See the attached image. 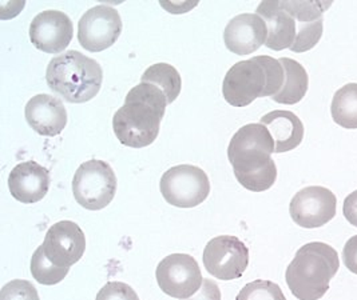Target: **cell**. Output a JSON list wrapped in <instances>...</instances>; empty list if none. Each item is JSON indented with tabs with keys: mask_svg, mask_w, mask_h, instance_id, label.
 I'll return each mask as SVG.
<instances>
[{
	"mask_svg": "<svg viewBox=\"0 0 357 300\" xmlns=\"http://www.w3.org/2000/svg\"><path fill=\"white\" fill-rule=\"evenodd\" d=\"M276 144L269 129L261 123L241 127L227 147V159L238 183L252 192L268 191L277 179L272 154Z\"/></svg>",
	"mask_w": 357,
	"mask_h": 300,
	"instance_id": "cell-1",
	"label": "cell"
},
{
	"mask_svg": "<svg viewBox=\"0 0 357 300\" xmlns=\"http://www.w3.org/2000/svg\"><path fill=\"white\" fill-rule=\"evenodd\" d=\"M167 97L158 87L139 83L125 97V104L114 113L113 129L121 144L144 148L153 144L160 134Z\"/></svg>",
	"mask_w": 357,
	"mask_h": 300,
	"instance_id": "cell-2",
	"label": "cell"
},
{
	"mask_svg": "<svg viewBox=\"0 0 357 300\" xmlns=\"http://www.w3.org/2000/svg\"><path fill=\"white\" fill-rule=\"evenodd\" d=\"M285 81V71L272 56L260 55L231 65L222 83V95L233 107H246L257 97H275Z\"/></svg>",
	"mask_w": 357,
	"mask_h": 300,
	"instance_id": "cell-3",
	"label": "cell"
},
{
	"mask_svg": "<svg viewBox=\"0 0 357 300\" xmlns=\"http://www.w3.org/2000/svg\"><path fill=\"white\" fill-rule=\"evenodd\" d=\"M340 269L337 251L323 242L303 246L285 272V281L298 300L321 299Z\"/></svg>",
	"mask_w": 357,
	"mask_h": 300,
	"instance_id": "cell-4",
	"label": "cell"
},
{
	"mask_svg": "<svg viewBox=\"0 0 357 300\" xmlns=\"http://www.w3.org/2000/svg\"><path fill=\"white\" fill-rule=\"evenodd\" d=\"M50 88L68 103H86L100 91L103 71L97 61L70 49L50 61L46 71Z\"/></svg>",
	"mask_w": 357,
	"mask_h": 300,
	"instance_id": "cell-5",
	"label": "cell"
},
{
	"mask_svg": "<svg viewBox=\"0 0 357 300\" xmlns=\"http://www.w3.org/2000/svg\"><path fill=\"white\" fill-rule=\"evenodd\" d=\"M73 194L78 205L99 211L113 202L116 176L107 161L89 160L82 163L73 179Z\"/></svg>",
	"mask_w": 357,
	"mask_h": 300,
	"instance_id": "cell-6",
	"label": "cell"
},
{
	"mask_svg": "<svg viewBox=\"0 0 357 300\" xmlns=\"http://www.w3.org/2000/svg\"><path fill=\"white\" fill-rule=\"evenodd\" d=\"M160 190L169 205L193 208L202 205L209 196L211 182L202 168L181 164L172 167L162 175Z\"/></svg>",
	"mask_w": 357,
	"mask_h": 300,
	"instance_id": "cell-7",
	"label": "cell"
},
{
	"mask_svg": "<svg viewBox=\"0 0 357 300\" xmlns=\"http://www.w3.org/2000/svg\"><path fill=\"white\" fill-rule=\"evenodd\" d=\"M155 278L163 292L176 299H189L204 283L199 266L188 253H172L160 262Z\"/></svg>",
	"mask_w": 357,
	"mask_h": 300,
	"instance_id": "cell-8",
	"label": "cell"
},
{
	"mask_svg": "<svg viewBox=\"0 0 357 300\" xmlns=\"http://www.w3.org/2000/svg\"><path fill=\"white\" fill-rule=\"evenodd\" d=\"M202 260L206 271L215 279H240L249 265V248L237 237H215L206 244Z\"/></svg>",
	"mask_w": 357,
	"mask_h": 300,
	"instance_id": "cell-9",
	"label": "cell"
},
{
	"mask_svg": "<svg viewBox=\"0 0 357 300\" xmlns=\"http://www.w3.org/2000/svg\"><path fill=\"white\" fill-rule=\"evenodd\" d=\"M122 19L110 6H96L78 23V40L84 49L100 52L115 45L122 33Z\"/></svg>",
	"mask_w": 357,
	"mask_h": 300,
	"instance_id": "cell-10",
	"label": "cell"
},
{
	"mask_svg": "<svg viewBox=\"0 0 357 300\" xmlns=\"http://www.w3.org/2000/svg\"><path fill=\"white\" fill-rule=\"evenodd\" d=\"M335 194L321 186H310L298 191L289 205L293 221L303 228H319L336 215Z\"/></svg>",
	"mask_w": 357,
	"mask_h": 300,
	"instance_id": "cell-11",
	"label": "cell"
},
{
	"mask_svg": "<svg viewBox=\"0 0 357 300\" xmlns=\"http://www.w3.org/2000/svg\"><path fill=\"white\" fill-rule=\"evenodd\" d=\"M42 246L50 262L70 269L81 260L86 250V237L77 223L58 221L50 227Z\"/></svg>",
	"mask_w": 357,
	"mask_h": 300,
	"instance_id": "cell-12",
	"label": "cell"
},
{
	"mask_svg": "<svg viewBox=\"0 0 357 300\" xmlns=\"http://www.w3.org/2000/svg\"><path fill=\"white\" fill-rule=\"evenodd\" d=\"M74 36L71 19L62 11L49 10L35 16L30 26V40L35 48L46 54L65 51Z\"/></svg>",
	"mask_w": 357,
	"mask_h": 300,
	"instance_id": "cell-13",
	"label": "cell"
},
{
	"mask_svg": "<svg viewBox=\"0 0 357 300\" xmlns=\"http://www.w3.org/2000/svg\"><path fill=\"white\" fill-rule=\"evenodd\" d=\"M284 4L297 23V36L291 49L293 52H307L323 36V14L331 7V1H284Z\"/></svg>",
	"mask_w": 357,
	"mask_h": 300,
	"instance_id": "cell-14",
	"label": "cell"
},
{
	"mask_svg": "<svg viewBox=\"0 0 357 300\" xmlns=\"http://www.w3.org/2000/svg\"><path fill=\"white\" fill-rule=\"evenodd\" d=\"M266 23L257 14H240L233 17L224 31V42L227 49L240 56L256 52L266 43Z\"/></svg>",
	"mask_w": 357,
	"mask_h": 300,
	"instance_id": "cell-15",
	"label": "cell"
},
{
	"mask_svg": "<svg viewBox=\"0 0 357 300\" xmlns=\"http://www.w3.org/2000/svg\"><path fill=\"white\" fill-rule=\"evenodd\" d=\"M8 189L17 202L23 205L38 203L49 192V170L33 160L19 163L10 173Z\"/></svg>",
	"mask_w": 357,
	"mask_h": 300,
	"instance_id": "cell-16",
	"label": "cell"
},
{
	"mask_svg": "<svg viewBox=\"0 0 357 300\" xmlns=\"http://www.w3.org/2000/svg\"><path fill=\"white\" fill-rule=\"evenodd\" d=\"M29 126L42 136H56L67 125V111L61 99L39 94L29 100L24 109Z\"/></svg>",
	"mask_w": 357,
	"mask_h": 300,
	"instance_id": "cell-17",
	"label": "cell"
},
{
	"mask_svg": "<svg viewBox=\"0 0 357 300\" xmlns=\"http://www.w3.org/2000/svg\"><path fill=\"white\" fill-rule=\"evenodd\" d=\"M268 27V39L265 46L273 51L292 47L297 36V23L284 1H262L257 7Z\"/></svg>",
	"mask_w": 357,
	"mask_h": 300,
	"instance_id": "cell-18",
	"label": "cell"
},
{
	"mask_svg": "<svg viewBox=\"0 0 357 300\" xmlns=\"http://www.w3.org/2000/svg\"><path fill=\"white\" fill-rule=\"evenodd\" d=\"M261 125L266 127L276 144V154L292 151L304 139V125L291 111H272L261 118Z\"/></svg>",
	"mask_w": 357,
	"mask_h": 300,
	"instance_id": "cell-19",
	"label": "cell"
},
{
	"mask_svg": "<svg viewBox=\"0 0 357 300\" xmlns=\"http://www.w3.org/2000/svg\"><path fill=\"white\" fill-rule=\"evenodd\" d=\"M280 62L285 71V81L281 91L272 97L280 104H296L307 95L309 87V77L304 65L294 59L281 58Z\"/></svg>",
	"mask_w": 357,
	"mask_h": 300,
	"instance_id": "cell-20",
	"label": "cell"
},
{
	"mask_svg": "<svg viewBox=\"0 0 357 300\" xmlns=\"http://www.w3.org/2000/svg\"><path fill=\"white\" fill-rule=\"evenodd\" d=\"M331 113L336 125L345 129L357 128V83L341 87L332 99Z\"/></svg>",
	"mask_w": 357,
	"mask_h": 300,
	"instance_id": "cell-21",
	"label": "cell"
},
{
	"mask_svg": "<svg viewBox=\"0 0 357 300\" xmlns=\"http://www.w3.org/2000/svg\"><path fill=\"white\" fill-rule=\"evenodd\" d=\"M141 81L158 87L167 97L169 104H172L178 97L182 88V79L177 68L167 63L150 65L144 72Z\"/></svg>",
	"mask_w": 357,
	"mask_h": 300,
	"instance_id": "cell-22",
	"label": "cell"
},
{
	"mask_svg": "<svg viewBox=\"0 0 357 300\" xmlns=\"http://www.w3.org/2000/svg\"><path fill=\"white\" fill-rule=\"evenodd\" d=\"M68 267L62 269L50 262L49 258L43 251V246H39L33 253L31 258V274L39 285H58L68 275Z\"/></svg>",
	"mask_w": 357,
	"mask_h": 300,
	"instance_id": "cell-23",
	"label": "cell"
},
{
	"mask_svg": "<svg viewBox=\"0 0 357 300\" xmlns=\"http://www.w3.org/2000/svg\"><path fill=\"white\" fill-rule=\"evenodd\" d=\"M236 300H287L280 285L271 281H255L245 285Z\"/></svg>",
	"mask_w": 357,
	"mask_h": 300,
	"instance_id": "cell-24",
	"label": "cell"
},
{
	"mask_svg": "<svg viewBox=\"0 0 357 300\" xmlns=\"http://www.w3.org/2000/svg\"><path fill=\"white\" fill-rule=\"evenodd\" d=\"M0 300H40L35 285L23 279H15L3 285Z\"/></svg>",
	"mask_w": 357,
	"mask_h": 300,
	"instance_id": "cell-25",
	"label": "cell"
},
{
	"mask_svg": "<svg viewBox=\"0 0 357 300\" xmlns=\"http://www.w3.org/2000/svg\"><path fill=\"white\" fill-rule=\"evenodd\" d=\"M96 300H139V298L130 285L122 282H109L99 290Z\"/></svg>",
	"mask_w": 357,
	"mask_h": 300,
	"instance_id": "cell-26",
	"label": "cell"
},
{
	"mask_svg": "<svg viewBox=\"0 0 357 300\" xmlns=\"http://www.w3.org/2000/svg\"><path fill=\"white\" fill-rule=\"evenodd\" d=\"M185 300H221V291L218 285L211 279H204L202 287L192 298Z\"/></svg>",
	"mask_w": 357,
	"mask_h": 300,
	"instance_id": "cell-27",
	"label": "cell"
},
{
	"mask_svg": "<svg viewBox=\"0 0 357 300\" xmlns=\"http://www.w3.org/2000/svg\"><path fill=\"white\" fill-rule=\"evenodd\" d=\"M342 260L345 267L357 275V235L352 237L342 250Z\"/></svg>",
	"mask_w": 357,
	"mask_h": 300,
	"instance_id": "cell-28",
	"label": "cell"
},
{
	"mask_svg": "<svg viewBox=\"0 0 357 300\" xmlns=\"http://www.w3.org/2000/svg\"><path fill=\"white\" fill-rule=\"evenodd\" d=\"M342 212L345 219L349 221L352 226L357 227V190L349 194L342 205Z\"/></svg>",
	"mask_w": 357,
	"mask_h": 300,
	"instance_id": "cell-29",
	"label": "cell"
}]
</instances>
